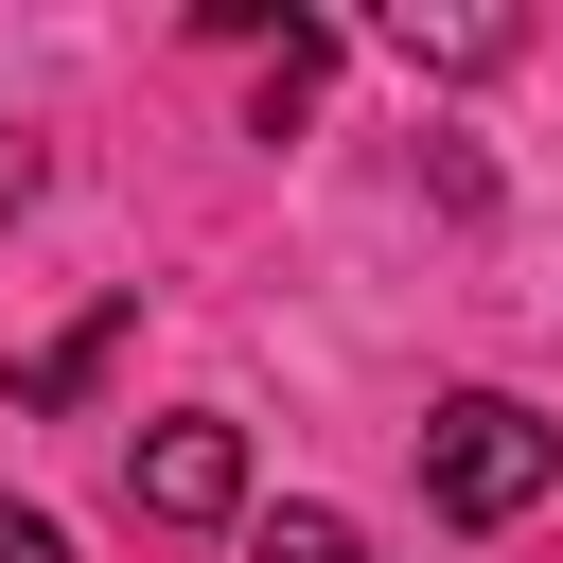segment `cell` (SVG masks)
I'll return each instance as SVG.
<instances>
[{
	"mask_svg": "<svg viewBox=\"0 0 563 563\" xmlns=\"http://www.w3.org/2000/svg\"><path fill=\"white\" fill-rule=\"evenodd\" d=\"M246 563H369V545H352L334 510H264V528H246Z\"/></svg>",
	"mask_w": 563,
	"mask_h": 563,
	"instance_id": "5",
	"label": "cell"
},
{
	"mask_svg": "<svg viewBox=\"0 0 563 563\" xmlns=\"http://www.w3.org/2000/svg\"><path fill=\"white\" fill-rule=\"evenodd\" d=\"M123 510H141V528H229V510H246V422H211V405L141 422V440H123Z\"/></svg>",
	"mask_w": 563,
	"mask_h": 563,
	"instance_id": "2",
	"label": "cell"
},
{
	"mask_svg": "<svg viewBox=\"0 0 563 563\" xmlns=\"http://www.w3.org/2000/svg\"><path fill=\"white\" fill-rule=\"evenodd\" d=\"M123 317H141V299H106V317H88V334H53V352H35V369H18V405H70V387H88V369H106V352H123Z\"/></svg>",
	"mask_w": 563,
	"mask_h": 563,
	"instance_id": "4",
	"label": "cell"
},
{
	"mask_svg": "<svg viewBox=\"0 0 563 563\" xmlns=\"http://www.w3.org/2000/svg\"><path fill=\"white\" fill-rule=\"evenodd\" d=\"M545 475H563V422L510 405V387H457V405L422 422V493H440V528H510Z\"/></svg>",
	"mask_w": 563,
	"mask_h": 563,
	"instance_id": "1",
	"label": "cell"
},
{
	"mask_svg": "<svg viewBox=\"0 0 563 563\" xmlns=\"http://www.w3.org/2000/svg\"><path fill=\"white\" fill-rule=\"evenodd\" d=\"M387 53H405V70H493V53H510V18H475V0H440V18H422V0H405V18H387Z\"/></svg>",
	"mask_w": 563,
	"mask_h": 563,
	"instance_id": "3",
	"label": "cell"
},
{
	"mask_svg": "<svg viewBox=\"0 0 563 563\" xmlns=\"http://www.w3.org/2000/svg\"><path fill=\"white\" fill-rule=\"evenodd\" d=\"M0 563H70V545H53V510H0Z\"/></svg>",
	"mask_w": 563,
	"mask_h": 563,
	"instance_id": "6",
	"label": "cell"
}]
</instances>
